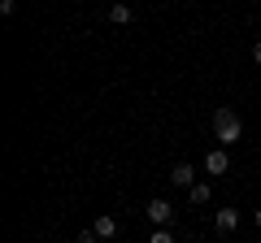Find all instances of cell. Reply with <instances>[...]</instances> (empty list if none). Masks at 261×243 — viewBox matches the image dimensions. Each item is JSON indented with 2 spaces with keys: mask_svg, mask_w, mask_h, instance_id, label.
<instances>
[{
  "mask_svg": "<svg viewBox=\"0 0 261 243\" xmlns=\"http://www.w3.org/2000/svg\"><path fill=\"white\" fill-rule=\"evenodd\" d=\"M96 239H100L96 230H83V234H79V243H96Z\"/></svg>",
  "mask_w": 261,
  "mask_h": 243,
  "instance_id": "30bf717a",
  "label": "cell"
},
{
  "mask_svg": "<svg viewBox=\"0 0 261 243\" xmlns=\"http://www.w3.org/2000/svg\"><path fill=\"white\" fill-rule=\"evenodd\" d=\"M148 243H174V234H170V226H157V230L148 234Z\"/></svg>",
  "mask_w": 261,
  "mask_h": 243,
  "instance_id": "9c48e42d",
  "label": "cell"
},
{
  "mask_svg": "<svg viewBox=\"0 0 261 243\" xmlns=\"http://www.w3.org/2000/svg\"><path fill=\"white\" fill-rule=\"evenodd\" d=\"M170 183H174V187H196V165L192 161H178V165L170 169Z\"/></svg>",
  "mask_w": 261,
  "mask_h": 243,
  "instance_id": "3957f363",
  "label": "cell"
},
{
  "mask_svg": "<svg viewBox=\"0 0 261 243\" xmlns=\"http://www.w3.org/2000/svg\"><path fill=\"white\" fill-rule=\"evenodd\" d=\"M235 226H240V208H218V217H214V230H218V234H231Z\"/></svg>",
  "mask_w": 261,
  "mask_h": 243,
  "instance_id": "277c9868",
  "label": "cell"
},
{
  "mask_svg": "<svg viewBox=\"0 0 261 243\" xmlns=\"http://www.w3.org/2000/svg\"><path fill=\"white\" fill-rule=\"evenodd\" d=\"M187 200H192L196 208H200V204H209V200H214V191H209V183H196V187H187Z\"/></svg>",
  "mask_w": 261,
  "mask_h": 243,
  "instance_id": "8992f818",
  "label": "cell"
},
{
  "mask_svg": "<svg viewBox=\"0 0 261 243\" xmlns=\"http://www.w3.org/2000/svg\"><path fill=\"white\" fill-rule=\"evenodd\" d=\"M92 230L100 234V239H113V234H118V217H109V213H105V217H96V226H92Z\"/></svg>",
  "mask_w": 261,
  "mask_h": 243,
  "instance_id": "52a82bcc",
  "label": "cell"
},
{
  "mask_svg": "<svg viewBox=\"0 0 261 243\" xmlns=\"http://www.w3.org/2000/svg\"><path fill=\"white\" fill-rule=\"evenodd\" d=\"M252 61H257V66H261V39H257V44H252Z\"/></svg>",
  "mask_w": 261,
  "mask_h": 243,
  "instance_id": "8fae6325",
  "label": "cell"
},
{
  "mask_svg": "<svg viewBox=\"0 0 261 243\" xmlns=\"http://www.w3.org/2000/svg\"><path fill=\"white\" fill-rule=\"evenodd\" d=\"M130 18H135V13H130V5H113V9H109V22H113V26H126Z\"/></svg>",
  "mask_w": 261,
  "mask_h": 243,
  "instance_id": "ba28073f",
  "label": "cell"
},
{
  "mask_svg": "<svg viewBox=\"0 0 261 243\" xmlns=\"http://www.w3.org/2000/svg\"><path fill=\"white\" fill-rule=\"evenodd\" d=\"M252 222H257V226H261V208H257V213H252Z\"/></svg>",
  "mask_w": 261,
  "mask_h": 243,
  "instance_id": "7c38bea8",
  "label": "cell"
},
{
  "mask_svg": "<svg viewBox=\"0 0 261 243\" xmlns=\"http://www.w3.org/2000/svg\"><path fill=\"white\" fill-rule=\"evenodd\" d=\"M214 139H218V148H235V143L244 139V122L235 117L231 109H218L214 113Z\"/></svg>",
  "mask_w": 261,
  "mask_h": 243,
  "instance_id": "6da1fadb",
  "label": "cell"
},
{
  "mask_svg": "<svg viewBox=\"0 0 261 243\" xmlns=\"http://www.w3.org/2000/svg\"><path fill=\"white\" fill-rule=\"evenodd\" d=\"M144 213H148V222L152 226H170V222H174V204H170V200H148V204H144Z\"/></svg>",
  "mask_w": 261,
  "mask_h": 243,
  "instance_id": "7a4b0ae2",
  "label": "cell"
},
{
  "mask_svg": "<svg viewBox=\"0 0 261 243\" xmlns=\"http://www.w3.org/2000/svg\"><path fill=\"white\" fill-rule=\"evenodd\" d=\"M231 169V157H226V148H214L205 157V174H226Z\"/></svg>",
  "mask_w": 261,
  "mask_h": 243,
  "instance_id": "5b68a950",
  "label": "cell"
}]
</instances>
